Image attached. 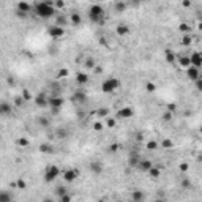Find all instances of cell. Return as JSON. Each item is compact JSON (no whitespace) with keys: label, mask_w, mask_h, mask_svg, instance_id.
<instances>
[{"label":"cell","mask_w":202,"mask_h":202,"mask_svg":"<svg viewBox=\"0 0 202 202\" xmlns=\"http://www.w3.org/2000/svg\"><path fill=\"white\" fill-rule=\"evenodd\" d=\"M35 13H36L38 17L41 19H49L52 17L57 11L54 8V2H40V3H35Z\"/></svg>","instance_id":"1"},{"label":"cell","mask_w":202,"mask_h":202,"mask_svg":"<svg viewBox=\"0 0 202 202\" xmlns=\"http://www.w3.org/2000/svg\"><path fill=\"white\" fill-rule=\"evenodd\" d=\"M89 19L95 24H101L104 21V10L101 5L98 3H93L92 7L89 8Z\"/></svg>","instance_id":"2"},{"label":"cell","mask_w":202,"mask_h":202,"mask_svg":"<svg viewBox=\"0 0 202 202\" xmlns=\"http://www.w3.org/2000/svg\"><path fill=\"white\" fill-rule=\"evenodd\" d=\"M119 85H120L119 79H115V77H107V79H104L103 84H101V90H103L104 93H112L114 90L119 89Z\"/></svg>","instance_id":"3"},{"label":"cell","mask_w":202,"mask_h":202,"mask_svg":"<svg viewBox=\"0 0 202 202\" xmlns=\"http://www.w3.org/2000/svg\"><path fill=\"white\" fill-rule=\"evenodd\" d=\"M62 174V171H60V169L57 168V166H49L48 169H46V174H44V180L46 181H54L55 178L58 177V175Z\"/></svg>","instance_id":"4"},{"label":"cell","mask_w":202,"mask_h":202,"mask_svg":"<svg viewBox=\"0 0 202 202\" xmlns=\"http://www.w3.org/2000/svg\"><path fill=\"white\" fill-rule=\"evenodd\" d=\"M63 103H65V101H63L62 96L54 95V96H51V98H48V106L51 107V109H54V111H58L63 106Z\"/></svg>","instance_id":"5"},{"label":"cell","mask_w":202,"mask_h":202,"mask_svg":"<svg viewBox=\"0 0 202 202\" xmlns=\"http://www.w3.org/2000/svg\"><path fill=\"white\" fill-rule=\"evenodd\" d=\"M16 11H17L19 16H27V14L32 11V5L25 3V2H19V3L16 5Z\"/></svg>","instance_id":"6"},{"label":"cell","mask_w":202,"mask_h":202,"mask_svg":"<svg viewBox=\"0 0 202 202\" xmlns=\"http://www.w3.org/2000/svg\"><path fill=\"white\" fill-rule=\"evenodd\" d=\"M48 32H49V35H51V38H55V40H58V38H62L63 35H65V28L58 27V25H51Z\"/></svg>","instance_id":"7"},{"label":"cell","mask_w":202,"mask_h":202,"mask_svg":"<svg viewBox=\"0 0 202 202\" xmlns=\"http://www.w3.org/2000/svg\"><path fill=\"white\" fill-rule=\"evenodd\" d=\"M188 57H189V65L194 66V68H201L202 57H201V54H199V52H193V54L188 55Z\"/></svg>","instance_id":"8"},{"label":"cell","mask_w":202,"mask_h":202,"mask_svg":"<svg viewBox=\"0 0 202 202\" xmlns=\"http://www.w3.org/2000/svg\"><path fill=\"white\" fill-rule=\"evenodd\" d=\"M13 112V106L8 101H0V115H10Z\"/></svg>","instance_id":"9"},{"label":"cell","mask_w":202,"mask_h":202,"mask_svg":"<svg viewBox=\"0 0 202 202\" xmlns=\"http://www.w3.org/2000/svg\"><path fill=\"white\" fill-rule=\"evenodd\" d=\"M79 175L77 169H66V171H63V178H65L66 181H73L76 180V177Z\"/></svg>","instance_id":"10"},{"label":"cell","mask_w":202,"mask_h":202,"mask_svg":"<svg viewBox=\"0 0 202 202\" xmlns=\"http://www.w3.org/2000/svg\"><path fill=\"white\" fill-rule=\"evenodd\" d=\"M87 99V95L84 90H76L74 93H73V101H77V103H84Z\"/></svg>","instance_id":"11"},{"label":"cell","mask_w":202,"mask_h":202,"mask_svg":"<svg viewBox=\"0 0 202 202\" xmlns=\"http://www.w3.org/2000/svg\"><path fill=\"white\" fill-rule=\"evenodd\" d=\"M186 73H188L189 79H193V81H197V79H201V73H199V68H194V66H188Z\"/></svg>","instance_id":"12"},{"label":"cell","mask_w":202,"mask_h":202,"mask_svg":"<svg viewBox=\"0 0 202 202\" xmlns=\"http://www.w3.org/2000/svg\"><path fill=\"white\" fill-rule=\"evenodd\" d=\"M134 111L131 109V107H123V109H120L119 112H117V115L120 117V119H130V117H133Z\"/></svg>","instance_id":"13"},{"label":"cell","mask_w":202,"mask_h":202,"mask_svg":"<svg viewBox=\"0 0 202 202\" xmlns=\"http://www.w3.org/2000/svg\"><path fill=\"white\" fill-rule=\"evenodd\" d=\"M0 202H13V194L8 189H0Z\"/></svg>","instance_id":"14"},{"label":"cell","mask_w":202,"mask_h":202,"mask_svg":"<svg viewBox=\"0 0 202 202\" xmlns=\"http://www.w3.org/2000/svg\"><path fill=\"white\" fill-rule=\"evenodd\" d=\"M137 168H139L140 171L148 172L152 168H153V164H152V161H148V160H140V161H139V164H137Z\"/></svg>","instance_id":"15"},{"label":"cell","mask_w":202,"mask_h":202,"mask_svg":"<svg viewBox=\"0 0 202 202\" xmlns=\"http://www.w3.org/2000/svg\"><path fill=\"white\" fill-rule=\"evenodd\" d=\"M131 202H144V193L140 189H134L131 194Z\"/></svg>","instance_id":"16"},{"label":"cell","mask_w":202,"mask_h":202,"mask_svg":"<svg viewBox=\"0 0 202 202\" xmlns=\"http://www.w3.org/2000/svg\"><path fill=\"white\" fill-rule=\"evenodd\" d=\"M76 82H77L79 85H85V84L89 82V74H85V73H77V74H76Z\"/></svg>","instance_id":"17"},{"label":"cell","mask_w":202,"mask_h":202,"mask_svg":"<svg viewBox=\"0 0 202 202\" xmlns=\"http://www.w3.org/2000/svg\"><path fill=\"white\" fill-rule=\"evenodd\" d=\"M35 103H36V106L44 107V106H48V98H46L44 93H40V95H38L36 98H35Z\"/></svg>","instance_id":"18"},{"label":"cell","mask_w":202,"mask_h":202,"mask_svg":"<svg viewBox=\"0 0 202 202\" xmlns=\"http://www.w3.org/2000/svg\"><path fill=\"white\" fill-rule=\"evenodd\" d=\"M128 32H130V28H128L126 24H119L117 25V35L125 36V35H128Z\"/></svg>","instance_id":"19"},{"label":"cell","mask_w":202,"mask_h":202,"mask_svg":"<svg viewBox=\"0 0 202 202\" xmlns=\"http://www.w3.org/2000/svg\"><path fill=\"white\" fill-rule=\"evenodd\" d=\"M40 152H43V153H54V145L49 144V142L41 144L40 145Z\"/></svg>","instance_id":"20"},{"label":"cell","mask_w":202,"mask_h":202,"mask_svg":"<svg viewBox=\"0 0 202 202\" xmlns=\"http://www.w3.org/2000/svg\"><path fill=\"white\" fill-rule=\"evenodd\" d=\"M140 161V156L137 153H133L130 156V160H128V163H130V166H133V168H137V164H139Z\"/></svg>","instance_id":"21"},{"label":"cell","mask_w":202,"mask_h":202,"mask_svg":"<svg viewBox=\"0 0 202 202\" xmlns=\"http://www.w3.org/2000/svg\"><path fill=\"white\" fill-rule=\"evenodd\" d=\"M90 171L92 172H95V174H101V172H103V166H101V163H92V164H90Z\"/></svg>","instance_id":"22"},{"label":"cell","mask_w":202,"mask_h":202,"mask_svg":"<svg viewBox=\"0 0 202 202\" xmlns=\"http://www.w3.org/2000/svg\"><path fill=\"white\" fill-rule=\"evenodd\" d=\"M70 19H71L73 25H79V24H81V21H82V17H81V14H79V13H73Z\"/></svg>","instance_id":"23"},{"label":"cell","mask_w":202,"mask_h":202,"mask_svg":"<svg viewBox=\"0 0 202 202\" xmlns=\"http://www.w3.org/2000/svg\"><path fill=\"white\" fill-rule=\"evenodd\" d=\"M126 7H128V5L125 3V2H117V3H114V10L119 11V13L125 11V10H126Z\"/></svg>","instance_id":"24"},{"label":"cell","mask_w":202,"mask_h":202,"mask_svg":"<svg viewBox=\"0 0 202 202\" xmlns=\"http://www.w3.org/2000/svg\"><path fill=\"white\" fill-rule=\"evenodd\" d=\"M71 201H73V196L70 194V193H65L63 196L58 197V202H71Z\"/></svg>","instance_id":"25"},{"label":"cell","mask_w":202,"mask_h":202,"mask_svg":"<svg viewBox=\"0 0 202 202\" xmlns=\"http://www.w3.org/2000/svg\"><path fill=\"white\" fill-rule=\"evenodd\" d=\"M178 63H180L181 66H185V68L191 66V65H189V57H180V58H178Z\"/></svg>","instance_id":"26"},{"label":"cell","mask_w":202,"mask_h":202,"mask_svg":"<svg viewBox=\"0 0 202 202\" xmlns=\"http://www.w3.org/2000/svg\"><path fill=\"white\" fill-rule=\"evenodd\" d=\"M166 60H168L169 63H172L175 60V55H174V52H172L171 49H168V51H166Z\"/></svg>","instance_id":"27"},{"label":"cell","mask_w":202,"mask_h":202,"mask_svg":"<svg viewBox=\"0 0 202 202\" xmlns=\"http://www.w3.org/2000/svg\"><path fill=\"white\" fill-rule=\"evenodd\" d=\"M148 174H150L153 178H158V177H160V169H156V168L153 166V168H152L150 171H148Z\"/></svg>","instance_id":"28"},{"label":"cell","mask_w":202,"mask_h":202,"mask_svg":"<svg viewBox=\"0 0 202 202\" xmlns=\"http://www.w3.org/2000/svg\"><path fill=\"white\" fill-rule=\"evenodd\" d=\"M36 122H38L40 125H41V126H49V120H48V119H44V117H38Z\"/></svg>","instance_id":"29"},{"label":"cell","mask_w":202,"mask_h":202,"mask_svg":"<svg viewBox=\"0 0 202 202\" xmlns=\"http://www.w3.org/2000/svg\"><path fill=\"white\" fill-rule=\"evenodd\" d=\"M16 186L19 189H25V180H22V178H19V180L16 181Z\"/></svg>","instance_id":"30"},{"label":"cell","mask_w":202,"mask_h":202,"mask_svg":"<svg viewBox=\"0 0 202 202\" xmlns=\"http://www.w3.org/2000/svg\"><path fill=\"white\" fill-rule=\"evenodd\" d=\"M181 43H183L185 46L191 44V36H189V35H185V36H183V40H181Z\"/></svg>","instance_id":"31"},{"label":"cell","mask_w":202,"mask_h":202,"mask_svg":"<svg viewBox=\"0 0 202 202\" xmlns=\"http://www.w3.org/2000/svg\"><path fill=\"white\" fill-rule=\"evenodd\" d=\"M65 193H68V191H66V188H63V186H58V188H57V194H58V197H60V196H63Z\"/></svg>","instance_id":"32"},{"label":"cell","mask_w":202,"mask_h":202,"mask_svg":"<svg viewBox=\"0 0 202 202\" xmlns=\"http://www.w3.org/2000/svg\"><path fill=\"white\" fill-rule=\"evenodd\" d=\"M107 114H109V111H107L106 107H103V109H99V111H98V115H99V117H106Z\"/></svg>","instance_id":"33"},{"label":"cell","mask_w":202,"mask_h":202,"mask_svg":"<svg viewBox=\"0 0 202 202\" xmlns=\"http://www.w3.org/2000/svg\"><path fill=\"white\" fill-rule=\"evenodd\" d=\"M22 103H24V99H22V96H17V98L14 99V104H16V106H22Z\"/></svg>","instance_id":"34"},{"label":"cell","mask_w":202,"mask_h":202,"mask_svg":"<svg viewBox=\"0 0 202 202\" xmlns=\"http://www.w3.org/2000/svg\"><path fill=\"white\" fill-rule=\"evenodd\" d=\"M147 90H148V92H155V90H156V85L152 84V82H148L147 84Z\"/></svg>","instance_id":"35"},{"label":"cell","mask_w":202,"mask_h":202,"mask_svg":"<svg viewBox=\"0 0 202 202\" xmlns=\"http://www.w3.org/2000/svg\"><path fill=\"white\" fill-rule=\"evenodd\" d=\"M87 66H89V68H93V66H95V60H93V58H87V63H85Z\"/></svg>","instance_id":"36"},{"label":"cell","mask_w":202,"mask_h":202,"mask_svg":"<svg viewBox=\"0 0 202 202\" xmlns=\"http://www.w3.org/2000/svg\"><path fill=\"white\" fill-rule=\"evenodd\" d=\"M66 74H68V70H60L58 71V77H65Z\"/></svg>","instance_id":"37"},{"label":"cell","mask_w":202,"mask_h":202,"mask_svg":"<svg viewBox=\"0 0 202 202\" xmlns=\"http://www.w3.org/2000/svg\"><path fill=\"white\" fill-rule=\"evenodd\" d=\"M180 30L181 32H189V25L188 24H181L180 25Z\"/></svg>","instance_id":"38"},{"label":"cell","mask_w":202,"mask_h":202,"mask_svg":"<svg viewBox=\"0 0 202 202\" xmlns=\"http://www.w3.org/2000/svg\"><path fill=\"white\" fill-rule=\"evenodd\" d=\"M30 98H32V96H30V93H28V92H25V90H24V93H22V99L25 101V99H30Z\"/></svg>","instance_id":"39"},{"label":"cell","mask_w":202,"mask_h":202,"mask_svg":"<svg viewBox=\"0 0 202 202\" xmlns=\"http://www.w3.org/2000/svg\"><path fill=\"white\" fill-rule=\"evenodd\" d=\"M163 147H166V148L172 147V142H171V140H163Z\"/></svg>","instance_id":"40"},{"label":"cell","mask_w":202,"mask_h":202,"mask_svg":"<svg viewBox=\"0 0 202 202\" xmlns=\"http://www.w3.org/2000/svg\"><path fill=\"white\" fill-rule=\"evenodd\" d=\"M65 7V3H62V2H55L54 3V8H63Z\"/></svg>","instance_id":"41"},{"label":"cell","mask_w":202,"mask_h":202,"mask_svg":"<svg viewBox=\"0 0 202 202\" xmlns=\"http://www.w3.org/2000/svg\"><path fill=\"white\" fill-rule=\"evenodd\" d=\"M114 125H115V120H114V119L107 120V126H114Z\"/></svg>","instance_id":"42"},{"label":"cell","mask_w":202,"mask_h":202,"mask_svg":"<svg viewBox=\"0 0 202 202\" xmlns=\"http://www.w3.org/2000/svg\"><path fill=\"white\" fill-rule=\"evenodd\" d=\"M171 117H172V115H171V112H166L164 115H163V119H164V120H169Z\"/></svg>","instance_id":"43"},{"label":"cell","mask_w":202,"mask_h":202,"mask_svg":"<svg viewBox=\"0 0 202 202\" xmlns=\"http://www.w3.org/2000/svg\"><path fill=\"white\" fill-rule=\"evenodd\" d=\"M101 128H103V125H101V123H95V130L96 131H99Z\"/></svg>","instance_id":"44"},{"label":"cell","mask_w":202,"mask_h":202,"mask_svg":"<svg viewBox=\"0 0 202 202\" xmlns=\"http://www.w3.org/2000/svg\"><path fill=\"white\" fill-rule=\"evenodd\" d=\"M19 144H21V145H27L28 142H27V140H25V139H21V140H19Z\"/></svg>","instance_id":"45"},{"label":"cell","mask_w":202,"mask_h":202,"mask_svg":"<svg viewBox=\"0 0 202 202\" xmlns=\"http://www.w3.org/2000/svg\"><path fill=\"white\" fill-rule=\"evenodd\" d=\"M156 145H155V142H148V148H155Z\"/></svg>","instance_id":"46"},{"label":"cell","mask_w":202,"mask_h":202,"mask_svg":"<svg viewBox=\"0 0 202 202\" xmlns=\"http://www.w3.org/2000/svg\"><path fill=\"white\" fill-rule=\"evenodd\" d=\"M44 202H52V201H49V199H44Z\"/></svg>","instance_id":"47"},{"label":"cell","mask_w":202,"mask_h":202,"mask_svg":"<svg viewBox=\"0 0 202 202\" xmlns=\"http://www.w3.org/2000/svg\"><path fill=\"white\" fill-rule=\"evenodd\" d=\"M156 202H164V201H161V199H158V201Z\"/></svg>","instance_id":"48"}]
</instances>
